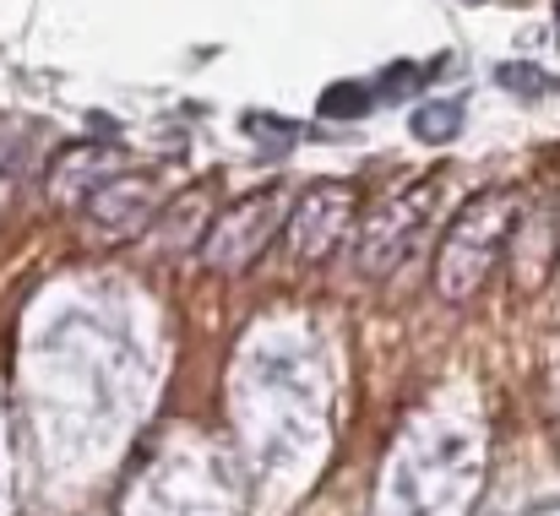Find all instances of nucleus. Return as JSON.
I'll return each mask as SVG.
<instances>
[{
    "mask_svg": "<svg viewBox=\"0 0 560 516\" xmlns=\"http://www.w3.org/2000/svg\"><path fill=\"white\" fill-rule=\"evenodd\" d=\"M517 228V196L512 190H485L474 196L457 223L446 228L441 239V256H435V294L441 300H468L485 289V278L495 272L506 239Z\"/></svg>",
    "mask_w": 560,
    "mask_h": 516,
    "instance_id": "f257e3e1",
    "label": "nucleus"
},
{
    "mask_svg": "<svg viewBox=\"0 0 560 516\" xmlns=\"http://www.w3.org/2000/svg\"><path fill=\"white\" fill-rule=\"evenodd\" d=\"M289 201H294L289 185H261V190L240 196L234 207H223V212L207 223L196 256H201L207 267H218V272L250 267V261L272 245V234L289 223Z\"/></svg>",
    "mask_w": 560,
    "mask_h": 516,
    "instance_id": "f03ea898",
    "label": "nucleus"
},
{
    "mask_svg": "<svg viewBox=\"0 0 560 516\" xmlns=\"http://www.w3.org/2000/svg\"><path fill=\"white\" fill-rule=\"evenodd\" d=\"M354 218H360L354 185L322 179V185H311V190L289 207V223H283V228H289V250H294L300 261H327V256L349 239Z\"/></svg>",
    "mask_w": 560,
    "mask_h": 516,
    "instance_id": "7ed1b4c3",
    "label": "nucleus"
},
{
    "mask_svg": "<svg viewBox=\"0 0 560 516\" xmlns=\"http://www.w3.org/2000/svg\"><path fill=\"white\" fill-rule=\"evenodd\" d=\"M430 196H435V185H413V190H402L397 201H386L371 223L360 228V272L375 278V272H392V267L402 261V250L413 245V228H419L424 212H430Z\"/></svg>",
    "mask_w": 560,
    "mask_h": 516,
    "instance_id": "20e7f679",
    "label": "nucleus"
},
{
    "mask_svg": "<svg viewBox=\"0 0 560 516\" xmlns=\"http://www.w3.org/2000/svg\"><path fill=\"white\" fill-rule=\"evenodd\" d=\"M88 212L104 234L115 239H131L153 223L159 212V185L148 174H120V179H104L98 190H88Z\"/></svg>",
    "mask_w": 560,
    "mask_h": 516,
    "instance_id": "39448f33",
    "label": "nucleus"
},
{
    "mask_svg": "<svg viewBox=\"0 0 560 516\" xmlns=\"http://www.w3.org/2000/svg\"><path fill=\"white\" fill-rule=\"evenodd\" d=\"M109 169H115V148H71V153H60L49 190H55V201H82L88 179H104Z\"/></svg>",
    "mask_w": 560,
    "mask_h": 516,
    "instance_id": "423d86ee",
    "label": "nucleus"
},
{
    "mask_svg": "<svg viewBox=\"0 0 560 516\" xmlns=\"http://www.w3.org/2000/svg\"><path fill=\"white\" fill-rule=\"evenodd\" d=\"M408 131H413L419 142L441 148V142H452V137L463 131V104H457V98H435V104H419V109H413V120H408Z\"/></svg>",
    "mask_w": 560,
    "mask_h": 516,
    "instance_id": "0eeeda50",
    "label": "nucleus"
},
{
    "mask_svg": "<svg viewBox=\"0 0 560 516\" xmlns=\"http://www.w3.org/2000/svg\"><path fill=\"white\" fill-rule=\"evenodd\" d=\"M240 131H245L250 142H261L272 159H278V153H289V148L300 142V126H294V120H283V115H267V109H250V115L240 120Z\"/></svg>",
    "mask_w": 560,
    "mask_h": 516,
    "instance_id": "6e6552de",
    "label": "nucleus"
},
{
    "mask_svg": "<svg viewBox=\"0 0 560 516\" xmlns=\"http://www.w3.org/2000/svg\"><path fill=\"white\" fill-rule=\"evenodd\" d=\"M430 82V71L424 66H413V60H397V66H386L381 77L371 82V98H381V104H397V98H408V93H419Z\"/></svg>",
    "mask_w": 560,
    "mask_h": 516,
    "instance_id": "1a4fd4ad",
    "label": "nucleus"
},
{
    "mask_svg": "<svg viewBox=\"0 0 560 516\" xmlns=\"http://www.w3.org/2000/svg\"><path fill=\"white\" fill-rule=\"evenodd\" d=\"M371 104V82H338L322 93V120H360Z\"/></svg>",
    "mask_w": 560,
    "mask_h": 516,
    "instance_id": "9d476101",
    "label": "nucleus"
},
{
    "mask_svg": "<svg viewBox=\"0 0 560 516\" xmlns=\"http://www.w3.org/2000/svg\"><path fill=\"white\" fill-rule=\"evenodd\" d=\"M495 82H501L506 93H523V98H545V93H556V77H545V71L528 66V60H506V66L495 71Z\"/></svg>",
    "mask_w": 560,
    "mask_h": 516,
    "instance_id": "9b49d317",
    "label": "nucleus"
},
{
    "mask_svg": "<svg viewBox=\"0 0 560 516\" xmlns=\"http://www.w3.org/2000/svg\"><path fill=\"white\" fill-rule=\"evenodd\" d=\"M556 22H560V5H556Z\"/></svg>",
    "mask_w": 560,
    "mask_h": 516,
    "instance_id": "f8f14e48",
    "label": "nucleus"
}]
</instances>
